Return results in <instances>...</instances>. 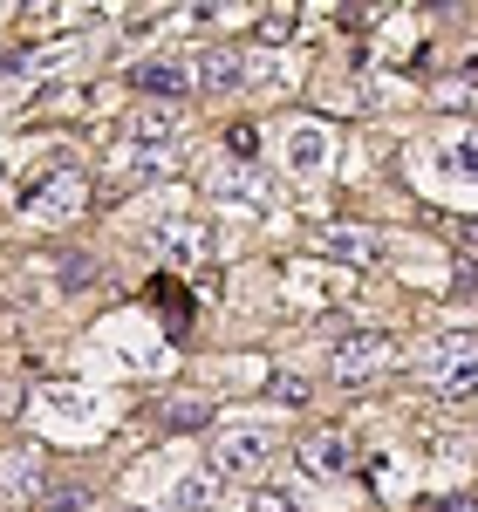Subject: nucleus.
I'll use <instances>...</instances> for the list:
<instances>
[{
    "label": "nucleus",
    "mask_w": 478,
    "mask_h": 512,
    "mask_svg": "<svg viewBox=\"0 0 478 512\" xmlns=\"http://www.w3.org/2000/svg\"><path fill=\"white\" fill-rule=\"evenodd\" d=\"M212 458H219V472H260V465H267V431L233 424V431H219Z\"/></svg>",
    "instance_id": "nucleus-1"
},
{
    "label": "nucleus",
    "mask_w": 478,
    "mask_h": 512,
    "mask_svg": "<svg viewBox=\"0 0 478 512\" xmlns=\"http://www.w3.org/2000/svg\"><path fill=\"white\" fill-rule=\"evenodd\" d=\"M390 355H397V342H390V335H376V328H369V335H349V342H342V349H335V369H342V376H349V383H356V376H376V369H383V362H390Z\"/></svg>",
    "instance_id": "nucleus-2"
},
{
    "label": "nucleus",
    "mask_w": 478,
    "mask_h": 512,
    "mask_svg": "<svg viewBox=\"0 0 478 512\" xmlns=\"http://www.w3.org/2000/svg\"><path fill=\"white\" fill-rule=\"evenodd\" d=\"M246 82V55L239 48H205L199 55V96H233Z\"/></svg>",
    "instance_id": "nucleus-3"
},
{
    "label": "nucleus",
    "mask_w": 478,
    "mask_h": 512,
    "mask_svg": "<svg viewBox=\"0 0 478 512\" xmlns=\"http://www.w3.org/2000/svg\"><path fill=\"white\" fill-rule=\"evenodd\" d=\"M130 89H137V96H158V103H178V96L192 89V76H185L178 62H137V69H130Z\"/></svg>",
    "instance_id": "nucleus-4"
},
{
    "label": "nucleus",
    "mask_w": 478,
    "mask_h": 512,
    "mask_svg": "<svg viewBox=\"0 0 478 512\" xmlns=\"http://www.w3.org/2000/svg\"><path fill=\"white\" fill-rule=\"evenodd\" d=\"M315 253L342 260V267H362V260L376 253V239L362 233V226H321V233H315Z\"/></svg>",
    "instance_id": "nucleus-5"
},
{
    "label": "nucleus",
    "mask_w": 478,
    "mask_h": 512,
    "mask_svg": "<svg viewBox=\"0 0 478 512\" xmlns=\"http://www.w3.org/2000/svg\"><path fill=\"white\" fill-rule=\"evenodd\" d=\"M301 458H308L315 472H349V437H342V431H315V437H301Z\"/></svg>",
    "instance_id": "nucleus-6"
},
{
    "label": "nucleus",
    "mask_w": 478,
    "mask_h": 512,
    "mask_svg": "<svg viewBox=\"0 0 478 512\" xmlns=\"http://www.w3.org/2000/svg\"><path fill=\"white\" fill-rule=\"evenodd\" d=\"M438 390H444V396H472V390H478V355H465V349H451V355H444Z\"/></svg>",
    "instance_id": "nucleus-7"
},
{
    "label": "nucleus",
    "mask_w": 478,
    "mask_h": 512,
    "mask_svg": "<svg viewBox=\"0 0 478 512\" xmlns=\"http://www.w3.org/2000/svg\"><path fill=\"white\" fill-rule=\"evenodd\" d=\"M164 417H171V431H199L212 410H205V403H164Z\"/></svg>",
    "instance_id": "nucleus-8"
},
{
    "label": "nucleus",
    "mask_w": 478,
    "mask_h": 512,
    "mask_svg": "<svg viewBox=\"0 0 478 512\" xmlns=\"http://www.w3.org/2000/svg\"><path fill=\"white\" fill-rule=\"evenodd\" d=\"M287 28H294V14H287V7H280V14H267V21H260V35H267V41H280V35H287Z\"/></svg>",
    "instance_id": "nucleus-9"
}]
</instances>
